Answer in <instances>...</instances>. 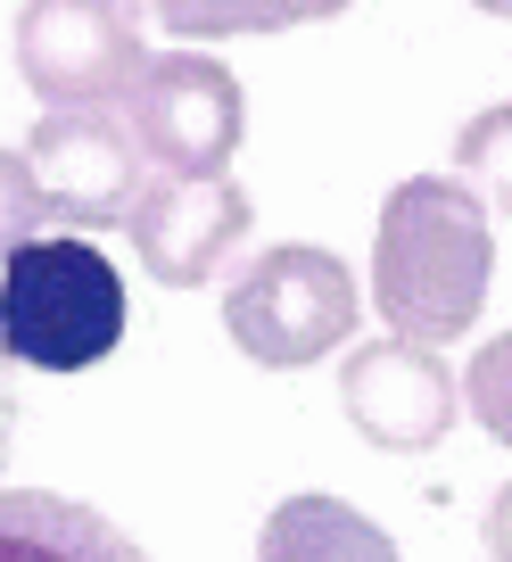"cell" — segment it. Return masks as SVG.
<instances>
[{
  "label": "cell",
  "instance_id": "1",
  "mask_svg": "<svg viewBox=\"0 0 512 562\" xmlns=\"http://www.w3.org/2000/svg\"><path fill=\"white\" fill-rule=\"evenodd\" d=\"M496 240L488 207L446 175H413L380 199V248H372V299L397 339H463L488 306Z\"/></svg>",
  "mask_w": 512,
  "mask_h": 562
},
{
  "label": "cell",
  "instance_id": "2",
  "mask_svg": "<svg viewBox=\"0 0 512 562\" xmlns=\"http://www.w3.org/2000/svg\"><path fill=\"white\" fill-rule=\"evenodd\" d=\"M124 339V273L75 232H34L0 273V348L18 372H83Z\"/></svg>",
  "mask_w": 512,
  "mask_h": 562
},
{
  "label": "cell",
  "instance_id": "3",
  "mask_svg": "<svg viewBox=\"0 0 512 562\" xmlns=\"http://www.w3.org/2000/svg\"><path fill=\"white\" fill-rule=\"evenodd\" d=\"M224 331L248 364L298 372L355 331V273L315 240H282V248H265V257H248L231 273Z\"/></svg>",
  "mask_w": 512,
  "mask_h": 562
},
{
  "label": "cell",
  "instance_id": "4",
  "mask_svg": "<svg viewBox=\"0 0 512 562\" xmlns=\"http://www.w3.org/2000/svg\"><path fill=\"white\" fill-rule=\"evenodd\" d=\"M141 67V0H25L18 9V75L42 108H124Z\"/></svg>",
  "mask_w": 512,
  "mask_h": 562
},
{
  "label": "cell",
  "instance_id": "5",
  "mask_svg": "<svg viewBox=\"0 0 512 562\" xmlns=\"http://www.w3.org/2000/svg\"><path fill=\"white\" fill-rule=\"evenodd\" d=\"M124 124L141 140V158L158 166L166 182H191V175H224L231 149H240V75L207 50H174V58H149L141 83L124 91Z\"/></svg>",
  "mask_w": 512,
  "mask_h": 562
},
{
  "label": "cell",
  "instance_id": "6",
  "mask_svg": "<svg viewBox=\"0 0 512 562\" xmlns=\"http://www.w3.org/2000/svg\"><path fill=\"white\" fill-rule=\"evenodd\" d=\"M25 166H34L50 215H67V224H133L149 191V158L116 108H42Z\"/></svg>",
  "mask_w": 512,
  "mask_h": 562
},
{
  "label": "cell",
  "instance_id": "7",
  "mask_svg": "<svg viewBox=\"0 0 512 562\" xmlns=\"http://www.w3.org/2000/svg\"><path fill=\"white\" fill-rule=\"evenodd\" d=\"M339 397H348V422L372 447L422 456V447L446 439V422H455V372H446L439 348H422V339H372V348L348 356Z\"/></svg>",
  "mask_w": 512,
  "mask_h": 562
},
{
  "label": "cell",
  "instance_id": "8",
  "mask_svg": "<svg viewBox=\"0 0 512 562\" xmlns=\"http://www.w3.org/2000/svg\"><path fill=\"white\" fill-rule=\"evenodd\" d=\"M240 240H248V191L224 182V175L149 182L141 207H133V248H141L149 281H166V290L215 281Z\"/></svg>",
  "mask_w": 512,
  "mask_h": 562
},
{
  "label": "cell",
  "instance_id": "9",
  "mask_svg": "<svg viewBox=\"0 0 512 562\" xmlns=\"http://www.w3.org/2000/svg\"><path fill=\"white\" fill-rule=\"evenodd\" d=\"M0 562H149V554L75 496L0 488Z\"/></svg>",
  "mask_w": 512,
  "mask_h": 562
},
{
  "label": "cell",
  "instance_id": "10",
  "mask_svg": "<svg viewBox=\"0 0 512 562\" xmlns=\"http://www.w3.org/2000/svg\"><path fill=\"white\" fill-rule=\"evenodd\" d=\"M257 562H397V546L339 496H289L265 513Z\"/></svg>",
  "mask_w": 512,
  "mask_h": 562
},
{
  "label": "cell",
  "instance_id": "11",
  "mask_svg": "<svg viewBox=\"0 0 512 562\" xmlns=\"http://www.w3.org/2000/svg\"><path fill=\"white\" fill-rule=\"evenodd\" d=\"M348 0H149V18L182 42H231V34H289V25L339 18Z\"/></svg>",
  "mask_w": 512,
  "mask_h": 562
},
{
  "label": "cell",
  "instance_id": "12",
  "mask_svg": "<svg viewBox=\"0 0 512 562\" xmlns=\"http://www.w3.org/2000/svg\"><path fill=\"white\" fill-rule=\"evenodd\" d=\"M455 175H463V191H471V199H488L496 215H512V100L479 108V116L463 124Z\"/></svg>",
  "mask_w": 512,
  "mask_h": 562
},
{
  "label": "cell",
  "instance_id": "13",
  "mask_svg": "<svg viewBox=\"0 0 512 562\" xmlns=\"http://www.w3.org/2000/svg\"><path fill=\"white\" fill-rule=\"evenodd\" d=\"M463 397H471V414L488 422V439L512 447V331L488 339V348L471 356V372H463Z\"/></svg>",
  "mask_w": 512,
  "mask_h": 562
},
{
  "label": "cell",
  "instance_id": "14",
  "mask_svg": "<svg viewBox=\"0 0 512 562\" xmlns=\"http://www.w3.org/2000/svg\"><path fill=\"white\" fill-rule=\"evenodd\" d=\"M42 215H50V199H42V182H34V166H25V149H0V248L34 240Z\"/></svg>",
  "mask_w": 512,
  "mask_h": 562
},
{
  "label": "cell",
  "instance_id": "15",
  "mask_svg": "<svg viewBox=\"0 0 512 562\" xmlns=\"http://www.w3.org/2000/svg\"><path fill=\"white\" fill-rule=\"evenodd\" d=\"M479 538H488V554H496V562H512V488H504V496H496V505H488V521H479Z\"/></svg>",
  "mask_w": 512,
  "mask_h": 562
},
{
  "label": "cell",
  "instance_id": "16",
  "mask_svg": "<svg viewBox=\"0 0 512 562\" xmlns=\"http://www.w3.org/2000/svg\"><path fill=\"white\" fill-rule=\"evenodd\" d=\"M9 430H18V364L0 348V463H9Z\"/></svg>",
  "mask_w": 512,
  "mask_h": 562
},
{
  "label": "cell",
  "instance_id": "17",
  "mask_svg": "<svg viewBox=\"0 0 512 562\" xmlns=\"http://www.w3.org/2000/svg\"><path fill=\"white\" fill-rule=\"evenodd\" d=\"M471 9H488V18H512V0H471Z\"/></svg>",
  "mask_w": 512,
  "mask_h": 562
},
{
  "label": "cell",
  "instance_id": "18",
  "mask_svg": "<svg viewBox=\"0 0 512 562\" xmlns=\"http://www.w3.org/2000/svg\"><path fill=\"white\" fill-rule=\"evenodd\" d=\"M0 273H9V248H0Z\"/></svg>",
  "mask_w": 512,
  "mask_h": 562
}]
</instances>
